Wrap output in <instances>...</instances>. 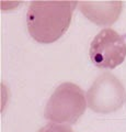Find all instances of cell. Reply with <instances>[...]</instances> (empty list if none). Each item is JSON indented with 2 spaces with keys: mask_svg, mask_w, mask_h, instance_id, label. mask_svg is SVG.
Listing matches in <instances>:
<instances>
[{
  "mask_svg": "<svg viewBox=\"0 0 126 132\" xmlns=\"http://www.w3.org/2000/svg\"><path fill=\"white\" fill-rule=\"evenodd\" d=\"M78 1L72 0H35L26 12L30 35L40 43L59 40L70 26Z\"/></svg>",
  "mask_w": 126,
  "mask_h": 132,
  "instance_id": "cell-1",
  "label": "cell"
},
{
  "mask_svg": "<svg viewBox=\"0 0 126 132\" xmlns=\"http://www.w3.org/2000/svg\"><path fill=\"white\" fill-rule=\"evenodd\" d=\"M86 94L72 82L60 84L48 99L44 117L51 122L75 125L87 108Z\"/></svg>",
  "mask_w": 126,
  "mask_h": 132,
  "instance_id": "cell-2",
  "label": "cell"
},
{
  "mask_svg": "<svg viewBox=\"0 0 126 132\" xmlns=\"http://www.w3.org/2000/svg\"><path fill=\"white\" fill-rule=\"evenodd\" d=\"M88 107L98 113L115 112L126 101V90L122 81L113 74L99 75L86 94Z\"/></svg>",
  "mask_w": 126,
  "mask_h": 132,
  "instance_id": "cell-3",
  "label": "cell"
},
{
  "mask_svg": "<svg viewBox=\"0 0 126 132\" xmlns=\"http://www.w3.org/2000/svg\"><path fill=\"white\" fill-rule=\"evenodd\" d=\"M126 57V42L113 29H103L90 44V59L96 67L113 69Z\"/></svg>",
  "mask_w": 126,
  "mask_h": 132,
  "instance_id": "cell-4",
  "label": "cell"
},
{
  "mask_svg": "<svg viewBox=\"0 0 126 132\" xmlns=\"http://www.w3.org/2000/svg\"><path fill=\"white\" fill-rule=\"evenodd\" d=\"M78 9L88 20L98 26H112L122 12V1H78Z\"/></svg>",
  "mask_w": 126,
  "mask_h": 132,
  "instance_id": "cell-5",
  "label": "cell"
},
{
  "mask_svg": "<svg viewBox=\"0 0 126 132\" xmlns=\"http://www.w3.org/2000/svg\"><path fill=\"white\" fill-rule=\"evenodd\" d=\"M37 132H75L69 125H62V123L50 122L46 126L37 131Z\"/></svg>",
  "mask_w": 126,
  "mask_h": 132,
  "instance_id": "cell-6",
  "label": "cell"
}]
</instances>
